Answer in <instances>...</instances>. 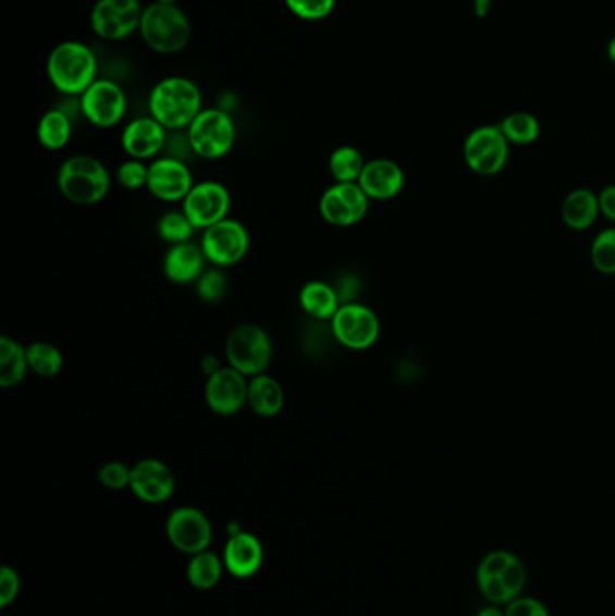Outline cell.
Returning a JSON list of instances; mask_svg holds the SVG:
<instances>
[{"label":"cell","instance_id":"23","mask_svg":"<svg viewBox=\"0 0 615 616\" xmlns=\"http://www.w3.org/2000/svg\"><path fill=\"white\" fill-rule=\"evenodd\" d=\"M285 406V392L279 379L269 373L251 377L247 390V408L257 417H279Z\"/></svg>","mask_w":615,"mask_h":616},{"label":"cell","instance_id":"9","mask_svg":"<svg viewBox=\"0 0 615 616\" xmlns=\"http://www.w3.org/2000/svg\"><path fill=\"white\" fill-rule=\"evenodd\" d=\"M511 143L505 139L499 125H484L469 132L464 141V161L471 172L482 177H493L509 161Z\"/></svg>","mask_w":615,"mask_h":616},{"label":"cell","instance_id":"21","mask_svg":"<svg viewBox=\"0 0 615 616\" xmlns=\"http://www.w3.org/2000/svg\"><path fill=\"white\" fill-rule=\"evenodd\" d=\"M224 566L238 579L257 574L263 560L262 543L249 532L232 533L224 549Z\"/></svg>","mask_w":615,"mask_h":616},{"label":"cell","instance_id":"30","mask_svg":"<svg viewBox=\"0 0 615 616\" xmlns=\"http://www.w3.org/2000/svg\"><path fill=\"white\" fill-rule=\"evenodd\" d=\"M222 563L219 555L211 552H200V554L192 555L188 565V579L192 586L197 590H211L213 586L221 580Z\"/></svg>","mask_w":615,"mask_h":616},{"label":"cell","instance_id":"3","mask_svg":"<svg viewBox=\"0 0 615 616\" xmlns=\"http://www.w3.org/2000/svg\"><path fill=\"white\" fill-rule=\"evenodd\" d=\"M98 60L87 44L67 40L57 46L48 58L49 82L65 96H82L95 84Z\"/></svg>","mask_w":615,"mask_h":616},{"label":"cell","instance_id":"36","mask_svg":"<svg viewBox=\"0 0 615 616\" xmlns=\"http://www.w3.org/2000/svg\"><path fill=\"white\" fill-rule=\"evenodd\" d=\"M132 467L123 461H107L98 470V480L101 485L111 491H123L131 486Z\"/></svg>","mask_w":615,"mask_h":616},{"label":"cell","instance_id":"31","mask_svg":"<svg viewBox=\"0 0 615 616\" xmlns=\"http://www.w3.org/2000/svg\"><path fill=\"white\" fill-rule=\"evenodd\" d=\"M195 225L189 222L185 211H167L158 220V235L170 246L194 242Z\"/></svg>","mask_w":615,"mask_h":616},{"label":"cell","instance_id":"40","mask_svg":"<svg viewBox=\"0 0 615 616\" xmlns=\"http://www.w3.org/2000/svg\"><path fill=\"white\" fill-rule=\"evenodd\" d=\"M598 197H600L601 214L615 224V184L601 189Z\"/></svg>","mask_w":615,"mask_h":616},{"label":"cell","instance_id":"27","mask_svg":"<svg viewBox=\"0 0 615 616\" xmlns=\"http://www.w3.org/2000/svg\"><path fill=\"white\" fill-rule=\"evenodd\" d=\"M365 161L364 153L356 147L345 145L332 150L329 157V172H331L334 183H358L361 173H364Z\"/></svg>","mask_w":615,"mask_h":616},{"label":"cell","instance_id":"1","mask_svg":"<svg viewBox=\"0 0 615 616\" xmlns=\"http://www.w3.org/2000/svg\"><path fill=\"white\" fill-rule=\"evenodd\" d=\"M202 112L199 85L185 76H170L153 85L148 96V114L167 131H186Z\"/></svg>","mask_w":615,"mask_h":616},{"label":"cell","instance_id":"2","mask_svg":"<svg viewBox=\"0 0 615 616\" xmlns=\"http://www.w3.org/2000/svg\"><path fill=\"white\" fill-rule=\"evenodd\" d=\"M111 173L106 164L85 153L65 159L57 173L60 194L76 206L98 205L111 192Z\"/></svg>","mask_w":615,"mask_h":616},{"label":"cell","instance_id":"39","mask_svg":"<svg viewBox=\"0 0 615 616\" xmlns=\"http://www.w3.org/2000/svg\"><path fill=\"white\" fill-rule=\"evenodd\" d=\"M336 287L337 294H340V299H342V305L345 304H356V294L359 291V278L354 276V274H345V276L337 283H332Z\"/></svg>","mask_w":615,"mask_h":616},{"label":"cell","instance_id":"28","mask_svg":"<svg viewBox=\"0 0 615 616\" xmlns=\"http://www.w3.org/2000/svg\"><path fill=\"white\" fill-rule=\"evenodd\" d=\"M29 370L44 379H53L63 370V354L59 346L48 341H35L27 346Z\"/></svg>","mask_w":615,"mask_h":616},{"label":"cell","instance_id":"43","mask_svg":"<svg viewBox=\"0 0 615 616\" xmlns=\"http://www.w3.org/2000/svg\"><path fill=\"white\" fill-rule=\"evenodd\" d=\"M475 616H505V612L504 607L491 606V604H488V606L482 607V609H480V612Z\"/></svg>","mask_w":615,"mask_h":616},{"label":"cell","instance_id":"13","mask_svg":"<svg viewBox=\"0 0 615 616\" xmlns=\"http://www.w3.org/2000/svg\"><path fill=\"white\" fill-rule=\"evenodd\" d=\"M79 110L90 125L112 128L120 125L125 118V90L112 79L98 78L79 96Z\"/></svg>","mask_w":615,"mask_h":616},{"label":"cell","instance_id":"15","mask_svg":"<svg viewBox=\"0 0 615 616\" xmlns=\"http://www.w3.org/2000/svg\"><path fill=\"white\" fill-rule=\"evenodd\" d=\"M194 186V175L185 161L163 156L148 164L147 189L156 199L183 202Z\"/></svg>","mask_w":615,"mask_h":616},{"label":"cell","instance_id":"26","mask_svg":"<svg viewBox=\"0 0 615 616\" xmlns=\"http://www.w3.org/2000/svg\"><path fill=\"white\" fill-rule=\"evenodd\" d=\"M37 137L46 150H62L73 137V121L63 110H48L38 121Z\"/></svg>","mask_w":615,"mask_h":616},{"label":"cell","instance_id":"33","mask_svg":"<svg viewBox=\"0 0 615 616\" xmlns=\"http://www.w3.org/2000/svg\"><path fill=\"white\" fill-rule=\"evenodd\" d=\"M590 261L601 274H615V227H606L590 246Z\"/></svg>","mask_w":615,"mask_h":616},{"label":"cell","instance_id":"41","mask_svg":"<svg viewBox=\"0 0 615 616\" xmlns=\"http://www.w3.org/2000/svg\"><path fill=\"white\" fill-rule=\"evenodd\" d=\"M221 359H219V357L217 356H213V354H208V356H205L202 357V359H200V370H202V373H205L206 379L213 375V373H217V371L221 370Z\"/></svg>","mask_w":615,"mask_h":616},{"label":"cell","instance_id":"45","mask_svg":"<svg viewBox=\"0 0 615 616\" xmlns=\"http://www.w3.org/2000/svg\"><path fill=\"white\" fill-rule=\"evenodd\" d=\"M156 2H161V4H180V0H156Z\"/></svg>","mask_w":615,"mask_h":616},{"label":"cell","instance_id":"12","mask_svg":"<svg viewBox=\"0 0 615 616\" xmlns=\"http://www.w3.org/2000/svg\"><path fill=\"white\" fill-rule=\"evenodd\" d=\"M232 194L224 184L217 181L195 183L183 200V211L197 231H206L222 220L230 219Z\"/></svg>","mask_w":615,"mask_h":616},{"label":"cell","instance_id":"4","mask_svg":"<svg viewBox=\"0 0 615 616\" xmlns=\"http://www.w3.org/2000/svg\"><path fill=\"white\" fill-rule=\"evenodd\" d=\"M139 35L159 54H175L188 48L192 24L177 4L152 2L143 11Z\"/></svg>","mask_w":615,"mask_h":616},{"label":"cell","instance_id":"6","mask_svg":"<svg viewBox=\"0 0 615 616\" xmlns=\"http://www.w3.org/2000/svg\"><path fill=\"white\" fill-rule=\"evenodd\" d=\"M194 156L217 161L232 152L237 141V128L232 115L221 109H202L194 123L186 128Z\"/></svg>","mask_w":615,"mask_h":616},{"label":"cell","instance_id":"24","mask_svg":"<svg viewBox=\"0 0 615 616\" xmlns=\"http://www.w3.org/2000/svg\"><path fill=\"white\" fill-rule=\"evenodd\" d=\"M600 214V197L592 189H574L563 200L562 219L568 230L587 231Z\"/></svg>","mask_w":615,"mask_h":616},{"label":"cell","instance_id":"10","mask_svg":"<svg viewBox=\"0 0 615 616\" xmlns=\"http://www.w3.org/2000/svg\"><path fill=\"white\" fill-rule=\"evenodd\" d=\"M143 11L139 0H96L90 11V27L109 42L125 40L139 32Z\"/></svg>","mask_w":615,"mask_h":616},{"label":"cell","instance_id":"29","mask_svg":"<svg viewBox=\"0 0 615 616\" xmlns=\"http://www.w3.org/2000/svg\"><path fill=\"white\" fill-rule=\"evenodd\" d=\"M499 126L505 139H507L511 145H518V147L532 145V143L537 141L538 137H540V132H542L540 121H538L534 115L529 114V112H515V114H509L502 120Z\"/></svg>","mask_w":615,"mask_h":616},{"label":"cell","instance_id":"22","mask_svg":"<svg viewBox=\"0 0 615 616\" xmlns=\"http://www.w3.org/2000/svg\"><path fill=\"white\" fill-rule=\"evenodd\" d=\"M298 304L302 310L318 323H331L342 307V299L336 287L323 280H310L298 294Z\"/></svg>","mask_w":615,"mask_h":616},{"label":"cell","instance_id":"11","mask_svg":"<svg viewBox=\"0 0 615 616\" xmlns=\"http://www.w3.org/2000/svg\"><path fill=\"white\" fill-rule=\"evenodd\" d=\"M321 219L334 227H353L369 213L370 199L358 183H334L321 194Z\"/></svg>","mask_w":615,"mask_h":616},{"label":"cell","instance_id":"18","mask_svg":"<svg viewBox=\"0 0 615 616\" xmlns=\"http://www.w3.org/2000/svg\"><path fill=\"white\" fill-rule=\"evenodd\" d=\"M169 131L152 115L134 118L122 132V148L126 156L139 161H153L164 152Z\"/></svg>","mask_w":615,"mask_h":616},{"label":"cell","instance_id":"38","mask_svg":"<svg viewBox=\"0 0 615 616\" xmlns=\"http://www.w3.org/2000/svg\"><path fill=\"white\" fill-rule=\"evenodd\" d=\"M21 591V579L16 575L15 569L4 568L0 569V606H10L11 602L15 601L16 595Z\"/></svg>","mask_w":615,"mask_h":616},{"label":"cell","instance_id":"20","mask_svg":"<svg viewBox=\"0 0 615 616\" xmlns=\"http://www.w3.org/2000/svg\"><path fill=\"white\" fill-rule=\"evenodd\" d=\"M208 266L202 247L195 242L170 246L163 258L164 276L175 285H195Z\"/></svg>","mask_w":615,"mask_h":616},{"label":"cell","instance_id":"35","mask_svg":"<svg viewBox=\"0 0 615 616\" xmlns=\"http://www.w3.org/2000/svg\"><path fill=\"white\" fill-rule=\"evenodd\" d=\"M116 181L122 188L136 189L147 188L148 184V164L139 159H132L128 157L118 167Z\"/></svg>","mask_w":615,"mask_h":616},{"label":"cell","instance_id":"37","mask_svg":"<svg viewBox=\"0 0 615 616\" xmlns=\"http://www.w3.org/2000/svg\"><path fill=\"white\" fill-rule=\"evenodd\" d=\"M505 616H551L549 607L537 596L520 595L504 606Z\"/></svg>","mask_w":615,"mask_h":616},{"label":"cell","instance_id":"8","mask_svg":"<svg viewBox=\"0 0 615 616\" xmlns=\"http://www.w3.org/2000/svg\"><path fill=\"white\" fill-rule=\"evenodd\" d=\"M200 247L210 266L230 269L247 257L251 249V236L243 222L230 217L202 231Z\"/></svg>","mask_w":615,"mask_h":616},{"label":"cell","instance_id":"32","mask_svg":"<svg viewBox=\"0 0 615 616\" xmlns=\"http://www.w3.org/2000/svg\"><path fill=\"white\" fill-rule=\"evenodd\" d=\"M195 293L200 301L208 305L221 304L230 293V280H227L226 269L211 267L202 272V276L195 283Z\"/></svg>","mask_w":615,"mask_h":616},{"label":"cell","instance_id":"25","mask_svg":"<svg viewBox=\"0 0 615 616\" xmlns=\"http://www.w3.org/2000/svg\"><path fill=\"white\" fill-rule=\"evenodd\" d=\"M29 360H27V346H22L19 341L10 335L0 337V387L10 390L26 381L29 373Z\"/></svg>","mask_w":615,"mask_h":616},{"label":"cell","instance_id":"44","mask_svg":"<svg viewBox=\"0 0 615 616\" xmlns=\"http://www.w3.org/2000/svg\"><path fill=\"white\" fill-rule=\"evenodd\" d=\"M606 52H608V58H611V62L615 65V35L612 37L611 42H608V49H606Z\"/></svg>","mask_w":615,"mask_h":616},{"label":"cell","instance_id":"34","mask_svg":"<svg viewBox=\"0 0 615 616\" xmlns=\"http://www.w3.org/2000/svg\"><path fill=\"white\" fill-rule=\"evenodd\" d=\"M287 10L302 21L318 22L332 15L336 0H284Z\"/></svg>","mask_w":615,"mask_h":616},{"label":"cell","instance_id":"16","mask_svg":"<svg viewBox=\"0 0 615 616\" xmlns=\"http://www.w3.org/2000/svg\"><path fill=\"white\" fill-rule=\"evenodd\" d=\"M167 535L180 552L200 554L210 546L211 522L199 508H175L167 521Z\"/></svg>","mask_w":615,"mask_h":616},{"label":"cell","instance_id":"5","mask_svg":"<svg viewBox=\"0 0 615 616\" xmlns=\"http://www.w3.org/2000/svg\"><path fill=\"white\" fill-rule=\"evenodd\" d=\"M227 366L241 371L247 379L268 373L273 362L274 346L268 330L257 323H241L224 343Z\"/></svg>","mask_w":615,"mask_h":616},{"label":"cell","instance_id":"14","mask_svg":"<svg viewBox=\"0 0 615 616\" xmlns=\"http://www.w3.org/2000/svg\"><path fill=\"white\" fill-rule=\"evenodd\" d=\"M247 390L249 379L246 375L232 366H222L206 379V406L219 417H235L247 406Z\"/></svg>","mask_w":615,"mask_h":616},{"label":"cell","instance_id":"17","mask_svg":"<svg viewBox=\"0 0 615 616\" xmlns=\"http://www.w3.org/2000/svg\"><path fill=\"white\" fill-rule=\"evenodd\" d=\"M131 491L142 502L158 505L169 502L175 492V476L158 458H145L132 465Z\"/></svg>","mask_w":615,"mask_h":616},{"label":"cell","instance_id":"7","mask_svg":"<svg viewBox=\"0 0 615 616\" xmlns=\"http://www.w3.org/2000/svg\"><path fill=\"white\" fill-rule=\"evenodd\" d=\"M332 337L337 345L353 352H365L372 348L381 335V321L378 313L367 305L345 304L331 319Z\"/></svg>","mask_w":615,"mask_h":616},{"label":"cell","instance_id":"19","mask_svg":"<svg viewBox=\"0 0 615 616\" xmlns=\"http://www.w3.org/2000/svg\"><path fill=\"white\" fill-rule=\"evenodd\" d=\"M370 200H392L405 189L406 175L403 168L390 159H372L365 164L358 181Z\"/></svg>","mask_w":615,"mask_h":616},{"label":"cell","instance_id":"42","mask_svg":"<svg viewBox=\"0 0 615 616\" xmlns=\"http://www.w3.org/2000/svg\"><path fill=\"white\" fill-rule=\"evenodd\" d=\"M491 4H493V0H475V13L479 19H484L490 13Z\"/></svg>","mask_w":615,"mask_h":616}]
</instances>
